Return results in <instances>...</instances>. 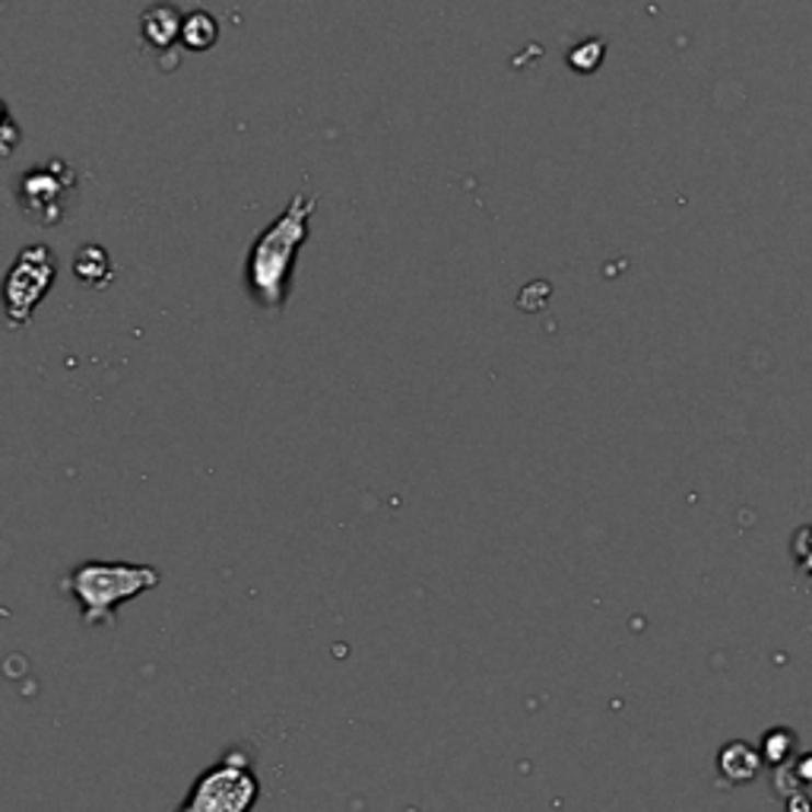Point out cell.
Listing matches in <instances>:
<instances>
[{"label":"cell","instance_id":"cell-3","mask_svg":"<svg viewBox=\"0 0 812 812\" xmlns=\"http://www.w3.org/2000/svg\"><path fill=\"white\" fill-rule=\"evenodd\" d=\"M261 797L254 775V755L244 746H232L191 784L179 812H251Z\"/></svg>","mask_w":812,"mask_h":812},{"label":"cell","instance_id":"cell-8","mask_svg":"<svg viewBox=\"0 0 812 812\" xmlns=\"http://www.w3.org/2000/svg\"><path fill=\"white\" fill-rule=\"evenodd\" d=\"M219 38V26L213 20V13L207 10H194L184 16V30H181V42L191 48V52H207L216 45Z\"/></svg>","mask_w":812,"mask_h":812},{"label":"cell","instance_id":"cell-2","mask_svg":"<svg viewBox=\"0 0 812 812\" xmlns=\"http://www.w3.org/2000/svg\"><path fill=\"white\" fill-rule=\"evenodd\" d=\"M159 584V569L137 562H80L64 574L60 587L73 603H80L83 626H115V613L124 603L137 601L144 591Z\"/></svg>","mask_w":812,"mask_h":812},{"label":"cell","instance_id":"cell-6","mask_svg":"<svg viewBox=\"0 0 812 812\" xmlns=\"http://www.w3.org/2000/svg\"><path fill=\"white\" fill-rule=\"evenodd\" d=\"M184 30V16L175 3H152L150 10L140 16V32H144V42L156 48V52H169L175 48V42L181 38Z\"/></svg>","mask_w":812,"mask_h":812},{"label":"cell","instance_id":"cell-11","mask_svg":"<svg viewBox=\"0 0 812 812\" xmlns=\"http://www.w3.org/2000/svg\"><path fill=\"white\" fill-rule=\"evenodd\" d=\"M793 559L803 572L812 574V524L793 537Z\"/></svg>","mask_w":812,"mask_h":812},{"label":"cell","instance_id":"cell-7","mask_svg":"<svg viewBox=\"0 0 812 812\" xmlns=\"http://www.w3.org/2000/svg\"><path fill=\"white\" fill-rule=\"evenodd\" d=\"M73 273H77V279L80 283H87L92 289H102V286H108L112 283V261H108V251L105 248H99V244H87L80 254H77V261H73Z\"/></svg>","mask_w":812,"mask_h":812},{"label":"cell","instance_id":"cell-1","mask_svg":"<svg viewBox=\"0 0 812 812\" xmlns=\"http://www.w3.org/2000/svg\"><path fill=\"white\" fill-rule=\"evenodd\" d=\"M314 204H318L314 197L296 194L286 213L276 216L248 251V264H244L248 293L267 311H283L289 299L296 258L301 244L308 241V219L314 213Z\"/></svg>","mask_w":812,"mask_h":812},{"label":"cell","instance_id":"cell-4","mask_svg":"<svg viewBox=\"0 0 812 812\" xmlns=\"http://www.w3.org/2000/svg\"><path fill=\"white\" fill-rule=\"evenodd\" d=\"M55 254L45 244H32L23 248L16 264L7 273V286H3V299H7V318L13 328L30 324L38 301L48 296V289L55 286Z\"/></svg>","mask_w":812,"mask_h":812},{"label":"cell","instance_id":"cell-10","mask_svg":"<svg viewBox=\"0 0 812 812\" xmlns=\"http://www.w3.org/2000/svg\"><path fill=\"white\" fill-rule=\"evenodd\" d=\"M572 67L574 70H594L597 64L603 60V42L597 38H591V42H584V45H577L572 52Z\"/></svg>","mask_w":812,"mask_h":812},{"label":"cell","instance_id":"cell-9","mask_svg":"<svg viewBox=\"0 0 812 812\" xmlns=\"http://www.w3.org/2000/svg\"><path fill=\"white\" fill-rule=\"evenodd\" d=\"M721 771L730 781H750L758 771V755L746 743H730L721 753Z\"/></svg>","mask_w":812,"mask_h":812},{"label":"cell","instance_id":"cell-5","mask_svg":"<svg viewBox=\"0 0 812 812\" xmlns=\"http://www.w3.org/2000/svg\"><path fill=\"white\" fill-rule=\"evenodd\" d=\"M73 191H77V175L70 172L67 162H45V165L26 172L16 187L23 210L45 226H55L64 219L67 201Z\"/></svg>","mask_w":812,"mask_h":812}]
</instances>
